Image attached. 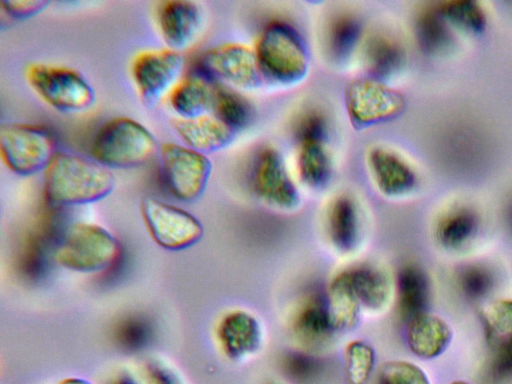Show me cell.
<instances>
[{
    "instance_id": "9c48e42d",
    "label": "cell",
    "mask_w": 512,
    "mask_h": 384,
    "mask_svg": "<svg viewBox=\"0 0 512 384\" xmlns=\"http://www.w3.org/2000/svg\"><path fill=\"white\" fill-rule=\"evenodd\" d=\"M156 19L160 34L169 49L181 52L197 37L202 14L197 3L188 0H168L159 3Z\"/></svg>"
},
{
    "instance_id": "4dcf8cb0",
    "label": "cell",
    "mask_w": 512,
    "mask_h": 384,
    "mask_svg": "<svg viewBox=\"0 0 512 384\" xmlns=\"http://www.w3.org/2000/svg\"><path fill=\"white\" fill-rule=\"evenodd\" d=\"M358 36V25L350 17H341L332 25L330 44L332 50L342 55L352 48Z\"/></svg>"
},
{
    "instance_id": "e0dca14e",
    "label": "cell",
    "mask_w": 512,
    "mask_h": 384,
    "mask_svg": "<svg viewBox=\"0 0 512 384\" xmlns=\"http://www.w3.org/2000/svg\"><path fill=\"white\" fill-rule=\"evenodd\" d=\"M204 74L235 84H245L253 77V62L248 51L235 45H222L207 51L201 58Z\"/></svg>"
},
{
    "instance_id": "e575fe53",
    "label": "cell",
    "mask_w": 512,
    "mask_h": 384,
    "mask_svg": "<svg viewBox=\"0 0 512 384\" xmlns=\"http://www.w3.org/2000/svg\"><path fill=\"white\" fill-rule=\"evenodd\" d=\"M325 130L323 118L311 113L302 118L298 126V135L302 142H312L321 140Z\"/></svg>"
},
{
    "instance_id": "30bf717a",
    "label": "cell",
    "mask_w": 512,
    "mask_h": 384,
    "mask_svg": "<svg viewBox=\"0 0 512 384\" xmlns=\"http://www.w3.org/2000/svg\"><path fill=\"white\" fill-rule=\"evenodd\" d=\"M252 186L261 199L274 206L291 208L297 202L296 189L273 151H263L257 158Z\"/></svg>"
},
{
    "instance_id": "7a4b0ae2",
    "label": "cell",
    "mask_w": 512,
    "mask_h": 384,
    "mask_svg": "<svg viewBox=\"0 0 512 384\" xmlns=\"http://www.w3.org/2000/svg\"><path fill=\"white\" fill-rule=\"evenodd\" d=\"M157 151L154 135L144 125L128 117H116L104 123L90 146L93 160L109 169L139 167Z\"/></svg>"
},
{
    "instance_id": "74e56055",
    "label": "cell",
    "mask_w": 512,
    "mask_h": 384,
    "mask_svg": "<svg viewBox=\"0 0 512 384\" xmlns=\"http://www.w3.org/2000/svg\"><path fill=\"white\" fill-rule=\"evenodd\" d=\"M115 384H134V383L131 380L124 378V379L119 380Z\"/></svg>"
},
{
    "instance_id": "5b68a950",
    "label": "cell",
    "mask_w": 512,
    "mask_h": 384,
    "mask_svg": "<svg viewBox=\"0 0 512 384\" xmlns=\"http://www.w3.org/2000/svg\"><path fill=\"white\" fill-rule=\"evenodd\" d=\"M160 161L171 194L185 202L200 197L211 171L210 161L203 153L186 145L166 143L160 148Z\"/></svg>"
},
{
    "instance_id": "83f0119b",
    "label": "cell",
    "mask_w": 512,
    "mask_h": 384,
    "mask_svg": "<svg viewBox=\"0 0 512 384\" xmlns=\"http://www.w3.org/2000/svg\"><path fill=\"white\" fill-rule=\"evenodd\" d=\"M299 167L301 176L307 184L319 186L326 181L329 162L319 141L302 142Z\"/></svg>"
},
{
    "instance_id": "4316f807",
    "label": "cell",
    "mask_w": 512,
    "mask_h": 384,
    "mask_svg": "<svg viewBox=\"0 0 512 384\" xmlns=\"http://www.w3.org/2000/svg\"><path fill=\"white\" fill-rule=\"evenodd\" d=\"M215 117L230 129L248 120V105L239 95L222 87H214L212 106Z\"/></svg>"
},
{
    "instance_id": "4fadbf2b",
    "label": "cell",
    "mask_w": 512,
    "mask_h": 384,
    "mask_svg": "<svg viewBox=\"0 0 512 384\" xmlns=\"http://www.w3.org/2000/svg\"><path fill=\"white\" fill-rule=\"evenodd\" d=\"M362 308L380 311L389 302L391 284L385 272L370 264H361L340 272Z\"/></svg>"
},
{
    "instance_id": "ac0fdd59",
    "label": "cell",
    "mask_w": 512,
    "mask_h": 384,
    "mask_svg": "<svg viewBox=\"0 0 512 384\" xmlns=\"http://www.w3.org/2000/svg\"><path fill=\"white\" fill-rule=\"evenodd\" d=\"M214 87L204 76L187 75L178 80L168 94L169 104L178 118L204 115L211 108Z\"/></svg>"
},
{
    "instance_id": "8d00e7d4",
    "label": "cell",
    "mask_w": 512,
    "mask_h": 384,
    "mask_svg": "<svg viewBox=\"0 0 512 384\" xmlns=\"http://www.w3.org/2000/svg\"><path fill=\"white\" fill-rule=\"evenodd\" d=\"M145 336V326L137 322L129 324L123 331V337L129 344H139L144 340Z\"/></svg>"
},
{
    "instance_id": "f1b7e54d",
    "label": "cell",
    "mask_w": 512,
    "mask_h": 384,
    "mask_svg": "<svg viewBox=\"0 0 512 384\" xmlns=\"http://www.w3.org/2000/svg\"><path fill=\"white\" fill-rule=\"evenodd\" d=\"M379 384H430L425 373L415 364L393 360L382 364L378 374Z\"/></svg>"
},
{
    "instance_id": "f35d334b",
    "label": "cell",
    "mask_w": 512,
    "mask_h": 384,
    "mask_svg": "<svg viewBox=\"0 0 512 384\" xmlns=\"http://www.w3.org/2000/svg\"><path fill=\"white\" fill-rule=\"evenodd\" d=\"M451 384H468V383L463 382V381H456V382H453V383H451Z\"/></svg>"
},
{
    "instance_id": "3957f363",
    "label": "cell",
    "mask_w": 512,
    "mask_h": 384,
    "mask_svg": "<svg viewBox=\"0 0 512 384\" xmlns=\"http://www.w3.org/2000/svg\"><path fill=\"white\" fill-rule=\"evenodd\" d=\"M30 87L48 105L63 113H81L90 109L96 94L76 70L45 63H32L25 69Z\"/></svg>"
},
{
    "instance_id": "d4e9b609",
    "label": "cell",
    "mask_w": 512,
    "mask_h": 384,
    "mask_svg": "<svg viewBox=\"0 0 512 384\" xmlns=\"http://www.w3.org/2000/svg\"><path fill=\"white\" fill-rule=\"evenodd\" d=\"M476 229V219L468 210H457L445 216L437 227L439 242L448 249H458L468 242Z\"/></svg>"
},
{
    "instance_id": "484cf974",
    "label": "cell",
    "mask_w": 512,
    "mask_h": 384,
    "mask_svg": "<svg viewBox=\"0 0 512 384\" xmlns=\"http://www.w3.org/2000/svg\"><path fill=\"white\" fill-rule=\"evenodd\" d=\"M375 363L373 348L366 342L354 340L345 348V370L350 384H364Z\"/></svg>"
},
{
    "instance_id": "6da1fadb",
    "label": "cell",
    "mask_w": 512,
    "mask_h": 384,
    "mask_svg": "<svg viewBox=\"0 0 512 384\" xmlns=\"http://www.w3.org/2000/svg\"><path fill=\"white\" fill-rule=\"evenodd\" d=\"M114 186L115 177L109 168L70 152H57L44 170L46 199L57 206L98 201Z\"/></svg>"
},
{
    "instance_id": "7c38bea8",
    "label": "cell",
    "mask_w": 512,
    "mask_h": 384,
    "mask_svg": "<svg viewBox=\"0 0 512 384\" xmlns=\"http://www.w3.org/2000/svg\"><path fill=\"white\" fill-rule=\"evenodd\" d=\"M218 338L225 354L242 359L255 353L262 343V329L250 313L236 310L228 313L218 327Z\"/></svg>"
},
{
    "instance_id": "ba28073f",
    "label": "cell",
    "mask_w": 512,
    "mask_h": 384,
    "mask_svg": "<svg viewBox=\"0 0 512 384\" xmlns=\"http://www.w3.org/2000/svg\"><path fill=\"white\" fill-rule=\"evenodd\" d=\"M141 213L152 238L167 249H183L203 234L201 223L187 211L155 198H145Z\"/></svg>"
},
{
    "instance_id": "cb8c5ba5",
    "label": "cell",
    "mask_w": 512,
    "mask_h": 384,
    "mask_svg": "<svg viewBox=\"0 0 512 384\" xmlns=\"http://www.w3.org/2000/svg\"><path fill=\"white\" fill-rule=\"evenodd\" d=\"M326 294L334 329L345 331L355 328L359 323L362 307L340 274L332 279Z\"/></svg>"
},
{
    "instance_id": "836d02e7",
    "label": "cell",
    "mask_w": 512,
    "mask_h": 384,
    "mask_svg": "<svg viewBox=\"0 0 512 384\" xmlns=\"http://www.w3.org/2000/svg\"><path fill=\"white\" fill-rule=\"evenodd\" d=\"M452 20L470 28H479L482 23L480 12L469 2H455L445 8Z\"/></svg>"
},
{
    "instance_id": "8992f818",
    "label": "cell",
    "mask_w": 512,
    "mask_h": 384,
    "mask_svg": "<svg viewBox=\"0 0 512 384\" xmlns=\"http://www.w3.org/2000/svg\"><path fill=\"white\" fill-rule=\"evenodd\" d=\"M183 65L182 53L169 48L138 53L131 63V75L142 102L153 107L169 94Z\"/></svg>"
},
{
    "instance_id": "277c9868",
    "label": "cell",
    "mask_w": 512,
    "mask_h": 384,
    "mask_svg": "<svg viewBox=\"0 0 512 384\" xmlns=\"http://www.w3.org/2000/svg\"><path fill=\"white\" fill-rule=\"evenodd\" d=\"M0 153L14 173L30 176L44 171L57 153L52 133L34 124L6 123L0 128Z\"/></svg>"
},
{
    "instance_id": "603a6c76",
    "label": "cell",
    "mask_w": 512,
    "mask_h": 384,
    "mask_svg": "<svg viewBox=\"0 0 512 384\" xmlns=\"http://www.w3.org/2000/svg\"><path fill=\"white\" fill-rule=\"evenodd\" d=\"M480 317L487 343L495 353L512 349V300H497L484 306Z\"/></svg>"
},
{
    "instance_id": "8fae6325",
    "label": "cell",
    "mask_w": 512,
    "mask_h": 384,
    "mask_svg": "<svg viewBox=\"0 0 512 384\" xmlns=\"http://www.w3.org/2000/svg\"><path fill=\"white\" fill-rule=\"evenodd\" d=\"M259 53L262 65L275 77L287 79L302 72L304 55L301 47L284 28L269 29L261 39Z\"/></svg>"
},
{
    "instance_id": "d6986e66",
    "label": "cell",
    "mask_w": 512,
    "mask_h": 384,
    "mask_svg": "<svg viewBox=\"0 0 512 384\" xmlns=\"http://www.w3.org/2000/svg\"><path fill=\"white\" fill-rule=\"evenodd\" d=\"M399 98L381 85L358 81L350 89L349 106L359 121H372L397 111Z\"/></svg>"
},
{
    "instance_id": "ffe728a7",
    "label": "cell",
    "mask_w": 512,
    "mask_h": 384,
    "mask_svg": "<svg viewBox=\"0 0 512 384\" xmlns=\"http://www.w3.org/2000/svg\"><path fill=\"white\" fill-rule=\"evenodd\" d=\"M398 309L407 322L426 312L429 300V282L424 271L416 265L404 266L397 280Z\"/></svg>"
},
{
    "instance_id": "7402d4cb",
    "label": "cell",
    "mask_w": 512,
    "mask_h": 384,
    "mask_svg": "<svg viewBox=\"0 0 512 384\" xmlns=\"http://www.w3.org/2000/svg\"><path fill=\"white\" fill-rule=\"evenodd\" d=\"M370 163L379 189L390 196L408 192L414 183L411 171L393 154L377 149L371 153Z\"/></svg>"
},
{
    "instance_id": "44dd1931",
    "label": "cell",
    "mask_w": 512,
    "mask_h": 384,
    "mask_svg": "<svg viewBox=\"0 0 512 384\" xmlns=\"http://www.w3.org/2000/svg\"><path fill=\"white\" fill-rule=\"evenodd\" d=\"M328 233L337 251L349 253L357 245L359 225L357 210L347 196L335 199L328 213Z\"/></svg>"
},
{
    "instance_id": "f546056e",
    "label": "cell",
    "mask_w": 512,
    "mask_h": 384,
    "mask_svg": "<svg viewBox=\"0 0 512 384\" xmlns=\"http://www.w3.org/2000/svg\"><path fill=\"white\" fill-rule=\"evenodd\" d=\"M367 59L372 70L387 74L399 63L400 54L396 45L389 39L377 36L367 45Z\"/></svg>"
},
{
    "instance_id": "d590c367",
    "label": "cell",
    "mask_w": 512,
    "mask_h": 384,
    "mask_svg": "<svg viewBox=\"0 0 512 384\" xmlns=\"http://www.w3.org/2000/svg\"><path fill=\"white\" fill-rule=\"evenodd\" d=\"M313 360L314 359L301 354L291 355L287 361V369L295 378H307L316 368V363Z\"/></svg>"
},
{
    "instance_id": "9a60e30c",
    "label": "cell",
    "mask_w": 512,
    "mask_h": 384,
    "mask_svg": "<svg viewBox=\"0 0 512 384\" xmlns=\"http://www.w3.org/2000/svg\"><path fill=\"white\" fill-rule=\"evenodd\" d=\"M451 338L449 325L438 316L424 312L408 321L407 344L418 357L431 359L440 355Z\"/></svg>"
},
{
    "instance_id": "52a82bcc",
    "label": "cell",
    "mask_w": 512,
    "mask_h": 384,
    "mask_svg": "<svg viewBox=\"0 0 512 384\" xmlns=\"http://www.w3.org/2000/svg\"><path fill=\"white\" fill-rule=\"evenodd\" d=\"M116 248V241L103 228L79 223L66 231L57 249V257L65 266L90 271L108 265Z\"/></svg>"
},
{
    "instance_id": "d6a6232c",
    "label": "cell",
    "mask_w": 512,
    "mask_h": 384,
    "mask_svg": "<svg viewBox=\"0 0 512 384\" xmlns=\"http://www.w3.org/2000/svg\"><path fill=\"white\" fill-rule=\"evenodd\" d=\"M2 10L13 19H27L33 17L49 5V1L29 0V1H1Z\"/></svg>"
},
{
    "instance_id": "2e32d148",
    "label": "cell",
    "mask_w": 512,
    "mask_h": 384,
    "mask_svg": "<svg viewBox=\"0 0 512 384\" xmlns=\"http://www.w3.org/2000/svg\"><path fill=\"white\" fill-rule=\"evenodd\" d=\"M172 128L186 146L204 153L223 147L231 137V129L215 116L176 118Z\"/></svg>"
},
{
    "instance_id": "5bb4252c",
    "label": "cell",
    "mask_w": 512,
    "mask_h": 384,
    "mask_svg": "<svg viewBox=\"0 0 512 384\" xmlns=\"http://www.w3.org/2000/svg\"><path fill=\"white\" fill-rule=\"evenodd\" d=\"M294 334L304 343H325L334 329L327 301V294L313 293L299 306L292 320Z\"/></svg>"
},
{
    "instance_id": "1f68e13d",
    "label": "cell",
    "mask_w": 512,
    "mask_h": 384,
    "mask_svg": "<svg viewBox=\"0 0 512 384\" xmlns=\"http://www.w3.org/2000/svg\"><path fill=\"white\" fill-rule=\"evenodd\" d=\"M460 283L463 291L469 297L479 298L491 289L492 277L486 269L472 266L462 272Z\"/></svg>"
}]
</instances>
